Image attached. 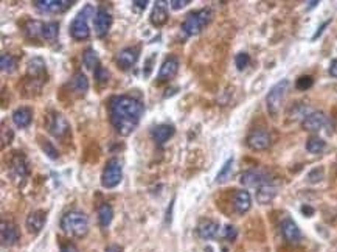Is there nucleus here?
Wrapping results in <instances>:
<instances>
[{"label": "nucleus", "mask_w": 337, "mask_h": 252, "mask_svg": "<svg viewBox=\"0 0 337 252\" xmlns=\"http://www.w3.org/2000/svg\"><path fill=\"white\" fill-rule=\"evenodd\" d=\"M48 132L56 138H66L70 134V123L69 120L59 114V112H53V116L48 120Z\"/></svg>", "instance_id": "0eeeda50"}, {"label": "nucleus", "mask_w": 337, "mask_h": 252, "mask_svg": "<svg viewBox=\"0 0 337 252\" xmlns=\"http://www.w3.org/2000/svg\"><path fill=\"white\" fill-rule=\"evenodd\" d=\"M0 238H2V246L10 247V246H14L19 241L20 235H19L17 228L14 226L13 222L2 221V226H0Z\"/></svg>", "instance_id": "a211bd4d"}, {"label": "nucleus", "mask_w": 337, "mask_h": 252, "mask_svg": "<svg viewBox=\"0 0 337 252\" xmlns=\"http://www.w3.org/2000/svg\"><path fill=\"white\" fill-rule=\"evenodd\" d=\"M123 179V165L120 159L112 157L107 160L101 173V185L104 188H115Z\"/></svg>", "instance_id": "423d86ee"}, {"label": "nucleus", "mask_w": 337, "mask_h": 252, "mask_svg": "<svg viewBox=\"0 0 337 252\" xmlns=\"http://www.w3.org/2000/svg\"><path fill=\"white\" fill-rule=\"evenodd\" d=\"M41 148H42V151L50 157V159H53V160H56L59 157V151L56 150V147L50 142V140H41Z\"/></svg>", "instance_id": "72a5a7b5"}, {"label": "nucleus", "mask_w": 337, "mask_h": 252, "mask_svg": "<svg viewBox=\"0 0 337 252\" xmlns=\"http://www.w3.org/2000/svg\"><path fill=\"white\" fill-rule=\"evenodd\" d=\"M114 219V209H112L109 204H101L98 209V222L101 228H107L109 224Z\"/></svg>", "instance_id": "cd10ccee"}, {"label": "nucleus", "mask_w": 337, "mask_h": 252, "mask_svg": "<svg viewBox=\"0 0 337 252\" xmlns=\"http://www.w3.org/2000/svg\"><path fill=\"white\" fill-rule=\"evenodd\" d=\"M272 137L266 129H254L247 135V147L254 151H264L270 147Z\"/></svg>", "instance_id": "6e6552de"}, {"label": "nucleus", "mask_w": 337, "mask_h": 252, "mask_svg": "<svg viewBox=\"0 0 337 252\" xmlns=\"http://www.w3.org/2000/svg\"><path fill=\"white\" fill-rule=\"evenodd\" d=\"M42 26H44V23H41L38 20H30L25 25V35L30 39L42 38Z\"/></svg>", "instance_id": "7c9ffc66"}, {"label": "nucleus", "mask_w": 337, "mask_h": 252, "mask_svg": "<svg viewBox=\"0 0 337 252\" xmlns=\"http://www.w3.org/2000/svg\"><path fill=\"white\" fill-rule=\"evenodd\" d=\"M106 252H123V250H121V247H120V246H117V244H112V246H109V247L106 249Z\"/></svg>", "instance_id": "a18cd8bd"}, {"label": "nucleus", "mask_w": 337, "mask_h": 252, "mask_svg": "<svg viewBox=\"0 0 337 252\" xmlns=\"http://www.w3.org/2000/svg\"><path fill=\"white\" fill-rule=\"evenodd\" d=\"M61 229L72 237L82 238L89 232V218L79 210H70L61 218Z\"/></svg>", "instance_id": "f03ea898"}, {"label": "nucleus", "mask_w": 337, "mask_h": 252, "mask_svg": "<svg viewBox=\"0 0 337 252\" xmlns=\"http://www.w3.org/2000/svg\"><path fill=\"white\" fill-rule=\"evenodd\" d=\"M323 179V170L322 168H314V170L308 175V181L310 182H319Z\"/></svg>", "instance_id": "4c0bfd02"}, {"label": "nucleus", "mask_w": 337, "mask_h": 252, "mask_svg": "<svg viewBox=\"0 0 337 252\" xmlns=\"http://www.w3.org/2000/svg\"><path fill=\"white\" fill-rule=\"evenodd\" d=\"M33 5L39 13L58 14L69 10L73 5V2H69V0H35Z\"/></svg>", "instance_id": "1a4fd4ad"}, {"label": "nucleus", "mask_w": 337, "mask_h": 252, "mask_svg": "<svg viewBox=\"0 0 337 252\" xmlns=\"http://www.w3.org/2000/svg\"><path fill=\"white\" fill-rule=\"evenodd\" d=\"M112 26V14L106 8H98L94 17V28L98 38H104Z\"/></svg>", "instance_id": "9b49d317"}, {"label": "nucleus", "mask_w": 337, "mask_h": 252, "mask_svg": "<svg viewBox=\"0 0 337 252\" xmlns=\"http://www.w3.org/2000/svg\"><path fill=\"white\" fill-rule=\"evenodd\" d=\"M233 207L239 215H244L250 210L252 207V196L247 190H238L235 193V200H233Z\"/></svg>", "instance_id": "5701e85b"}, {"label": "nucleus", "mask_w": 337, "mask_h": 252, "mask_svg": "<svg viewBox=\"0 0 337 252\" xmlns=\"http://www.w3.org/2000/svg\"><path fill=\"white\" fill-rule=\"evenodd\" d=\"M82 64L89 70H97L100 67V60H98V53L94 48H87L82 53Z\"/></svg>", "instance_id": "bb28decb"}, {"label": "nucleus", "mask_w": 337, "mask_h": 252, "mask_svg": "<svg viewBox=\"0 0 337 252\" xmlns=\"http://www.w3.org/2000/svg\"><path fill=\"white\" fill-rule=\"evenodd\" d=\"M190 4H191V0H171V2H170L173 10H182L187 5H190Z\"/></svg>", "instance_id": "ea45409f"}, {"label": "nucleus", "mask_w": 337, "mask_h": 252, "mask_svg": "<svg viewBox=\"0 0 337 252\" xmlns=\"http://www.w3.org/2000/svg\"><path fill=\"white\" fill-rule=\"evenodd\" d=\"M326 148V142L320 137H310L306 142V150L313 153V154H319Z\"/></svg>", "instance_id": "2f4dec72"}, {"label": "nucleus", "mask_w": 337, "mask_h": 252, "mask_svg": "<svg viewBox=\"0 0 337 252\" xmlns=\"http://www.w3.org/2000/svg\"><path fill=\"white\" fill-rule=\"evenodd\" d=\"M219 232V224L211 219H204L198 226V235L202 240H213Z\"/></svg>", "instance_id": "b1692460"}, {"label": "nucleus", "mask_w": 337, "mask_h": 252, "mask_svg": "<svg viewBox=\"0 0 337 252\" xmlns=\"http://www.w3.org/2000/svg\"><path fill=\"white\" fill-rule=\"evenodd\" d=\"M325 125H326V116L323 114L322 110L310 112V114H308L301 122V128L304 131H310V132H316V131L322 129Z\"/></svg>", "instance_id": "4468645a"}, {"label": "nucleus", "mask_w": 337, "mask_h": 252, "mask_svg": "<svg viewBox=\"0 0 337 252\" xmlns=\"http://www.w3.org/2000/svg\"><path fill=\"white\" fill-rule=\"evenodd\" d=\"M328 25H329V20H326V22H325V23H323V25H322V26L319 28V30H317V33H316V35L313 36V39H314V41H316V39H317V38H319V36H320V35L323 33V30H325V28H326Z\"/></svg>", "instance_id": "37998d69"}, {"label": "nucleus", "mask_w": 337, "mask_h": 252, "mask_svg": "<svg viewBox=\"0 0 337 252\" xmlns=\"http://www.w3.org/2000/svg\"><path fill=\"white\" fill-rule=\"evenodd\" d=\"M308 5H310V8H314L316 5H319V2H311V4H308Z\"/></svg>", "instance_id": "de8ad7c7"}, {"label": "nucleus", "mask_w": 337, "mask_h": 252, "mask_svg": "<svg viewBox=\"0 0 337 252\" xmlns=\"http://www.w3.org/2000/svg\"><path fill=\"white\" fill-rule=\"evenodd\" d=\"M0 67L4 73H13L17 70V60L10 53H4L0 56Z\"/></svg>", "instance_id": "c85d7f7f"}, {"label": "nucleus", "mask_w": 337, "mask_h": 252, "mask_svg": "<svg viewBox=\"0 0 337 252\" xmlns=\"http://www.w3.org/2000/svg\"><path fill=\"white\" fill-rule=\"evenodd\" d=\"M282 235L289 244H297L301 240V231L298 229L297 222L291 218H285L282 221Z\"/></svg>", "instance_id": "dca6fc26"}, {"label": "nucleus", "mask_w": 337, "mask_h": 252, "mask_svg": "<svg viewBox=\"0 0 337 252\" xmlns=\"http://www.w3.org/2000/svg\"><path fill=\"white\" fill-rule=\"evenodd\" d=\"M151 135H152L154 142L162 147V145H165L168 140H170V138L174 135V126H173V125H166V123L157 125V126L151 131Z\"/></svg>", "instance_id": "aec40b11"}, {"label": "nucleus", "mask_w": 337, "mask_h": 252, "mask_svg": "<svg viewBox=\"0 0 337 252\" xmlns=\"http://www.w3.org/2000/svg\"><path fill=\"white\" fill-rule=\"evenodd\" d=\"M301 212H303L304 215H313V213H314V209H313V207H308V206H303V207H301Z\"/></svg>", "instance_id": "49530a36"}, {"label": "nucleus", "mask_w": 337, "mask_h": 252, "mask_svg": "<svg viewBox=\"0 0 337 252\" xmlns=\"http://www.w3.org/2000/svg\"><path fill=\"white\" fill-rule=\"evenodd\" d=\"M288 89H289V81L282 79L269 91V94L266 97V107H267L269 116H272V117L278 116L280 109H282V106H283Z\"/></svg>", "instance_id": "39448f33"}, {"label": "nucleus", "mask_w": 337, "mask_h": 252, "mask_svg": "<svg viewBox=\"0 0 337 252\" xmlns=\"http://www.w3.org/2000/svg\"><path fill=\"white\" fill-rule=\"evenodd\" d=\"M45 221H47V213H45L44 210H35V212H32L30 215L26 216V221H25L26 231L30 232L32 235H38V234L44 229Z\"/></svg>", "instance_id": "2eb2a0df"}, {"label": "nucleus", "mask_w": 337, "mask_h": 252, "mask_svg": "<svg viewBox=\"0 0 337 252\" xmlns=\"http://www.w3.org/2000/svg\"><path fill=\"white\" fill-rule=\"evenodd\" d=\"M95 79H97L98 82H107V81H109V72H107L103 66H100V67L95 70Z\"/></svg>", "instance_id": "e433bc0d"}, {"label": "nucleus", "mask_w": 337, "mask_h": 252, "mask_svg": "<svg viewBox=\"0 0 337 252\" xmlns=\"http://www.w3.org/2000/svg\"><path fill=\"white\" fill-rule=\"evenodd\" d=\"M145 114L142 101L131 95H115L109 100V119L115 131L126 137L131 135L138 126Z\"/></svg>", "instance_id": "f257e3e1"}, {"label": "nucleus", "mask_w": 337, "mask_h": 252, "mask_svg": "<svg viewBox=\"0 0 337 252\" xmlns=\"http://www.w3.org/2000/svg\"><path fill=\"white\" fill-rule=\"evenodd\" d=\"M235 64H236L238 70H244V69L249 67V64H250V56H249L247 53H244V51L238 53V54L235 56Z\"/></svg>", "instance_id": "c9c22d12"}, {"label": "nucleus", "mask_w": 337, "mask_h": 252, "mask_svg": "<svg viewBox=\"0 0 337 252\" xmlns=\"http://www.w3.org/2000/svg\"><path fill=\"white\" fill-rule=\"evenodd\" d=\"M277 193H278V187L270 179L266 184H263L260 188H257V201L260 204H269L275 200Z\"/></svg>", "instance_id": "412c9836"}, {"label": "nucleus", "mask_w": 337, "mask_h": 252, "mask_svg": "<svg viewBox=\"0 0 337 252\" xmlns=\"http://www.w3.org/2000/svg\"><path fill=\"white\" fill-rule=\"evenodd\" d=\"M70 86H72L75 94L86 95L87 91H89V79H87V76L84 75L82 72H76L72 76V79H70Z\"/></svg>", "instance_id": "a878e982"}, {"label": "nucleus", "mask_w": 337, "mask_h": 252, "mask_svg": "<svg viewBox=\"0 0 337 252\" xmlns=\"http://www.w3.org/2000/svg\"><path fill=\"white\" fill-rule=\"evenodd\" d=\"M97 11L94 5L87 4L86 7H82V10L76 14V17L70 23V35L75 41H86L90 36V26L89 22L92 17H95Z\"/></svg>", "instance_id": "7ed1b4c3"}, {"label": "nucleus", "mask_w": 337, "mask_h": 252, "mask_svg": "<svg viewBox=\"0 0 337 252\" xmlns=\"http://www.w3.org/2000/svg\"><path fill=\"white\" fill-rule=\"evenodd\" d=\"M270 181L269 175L263 170H249L241 176V184L246 187H255L260 188L263 184Z\"/></svg>", "instance_id": "f3484780"}, {"label": "nucleus", "mask_w": 337, "mask_h": 252, "mask_svg": "<svg viewBox=\"0 0 337 252\" xmlns=\"http://www.w3.org/2000/svg\"><path fill=\"white\" fill-rule=\"evenodd\" d=\"M149 20H151V23H152L156 28H160V26H163V25L168 22V11H166L163 2H156L154 8H152V11H151Z\"/></svg>", "instance_id": "393cba45"}, {"label": "nucleus", "mask_w": 337, "mask_h": 252, "mask_svg": "<svg viewBox=\"0 0 337 252\" xmlns=\"http://www.w3.org/2000/svg\"><path fill=\"white\" fill-rule=\"evenodd\" d=\"M45 73H47V66H45V61L42 58H39V56H35L33 60L28 61V64H26L28 81H33V84L39 81V82L44 84Z\"/></svg>", "instance_id": "9d476101"}, {"label": "nucleus", "mask_w": 337, "mask_h": 252, "mask_svg": "<svg viewBox=\"0 0 337 252\" xmlns=\"http://www.w3.org/2000/svg\"><path fill=\"white\" fill-rule=\"evenodd\" d=\"M232 173H233V157H230L226 163L222 165L221 172H219L218 176H216V182H218V184H222V182L229 181V179L232 178Z\"/></svg>", "instance_id": "473e14b6"}, {"label": "nucleus", "mask_w": 337, "mask_h": 252, "mask_svg": "<svg viewBox=\"0 0 337 252\" xmlns=\"http://www.w3.org/2000/svg\"><path fill=\"white\" fill-rule=\"evenodd\" d=\"M61 252H78V249H76L75 244H66Z\"/></svg>", "instance_id": "c03bdc74"}, {"label": "nucleus", "mask_w": 337, "mask_h": 252, "mask_svg": "<svg viewBox=\"0 0 337 252\" xmlns=\"http://www.w3.org/2000/svg\"><path fill=\"white\" fill-rule=\"evenodd\" d=\"M132 5H135V7L140 8V10H145V8L148 7V0H134Z\"/></svg>", "instance_id": "79ce46f5"}, {"label": "nucleus", "mask_w": 337, "mask_h": 252, "mask_svg": "<svg viewBox=\"0 0 337 252\" xmlns=\"http://www.w3.org/2000/svg\"><path fill=\"white\" fill-rule=\"evenodd\" d=\"M28 172L30 170H28V162H26L25 156L22 153H16V156L11 160V168H10L11 178L16 182H22L23 179H26Z\"/></svg>", "instance_id": "ddd939ff"}, {"label": "nucleus", "mask_w": 337, "mask_h": 252, "mask_svg": "<svg viewBox=\"0 0 337 252\" xmlns=\"http://www.w3.org/2000/svg\"><path fill=\"white\" fill-rule=\"evenodd\" d=\"M236 235H238V231H236V228L235 226H226V229H224V237H226L227 240H230V241H233L235 238H236Z\"/></svg>", "instance_id": "58836bf2"}, {"label": "nucleus", "mask_w": 337, "mask_h": 252, "mask_svg": "<svg viewBox=\"0 0 337 252\" xmlns=\"http://www.w3.org/2000/svg\"><path fill=\"white\" fill-rule=\"evenodd\" d=\"M314 84V79H313V76H310V75H303V76H300L298 79H297V82H295V86H297V89L298 91H308L311 86Z\"/></svg>", "instance_id": "f704fd0d"}, {"label": "nucleus", "mask_w": 337, "mask_h": 252, "mask_svg": "<svg viewBox=\"0 0 337 252\" xmlns=\"http://www.w3.org/2000/svg\"><path fill=\"white\" fill-rule=\"evenodd\" d=\"M329 75L332 78H337V60H332L329 64Z\"/></svg>", "instance_id": "a19ab883"}, {"label": "nucleus", "mask_w": 337, "mask_h": 252, "mask_svg": "<svg viewBox=\"0 0 337 252\" xmlns=\"http://www.w3.org/2000/svg\"><path fill=\"white\" fill-rule=\"evenodd\" d=\"M140 50L138 47H126L123 50H120L115 56V63L120 69L123 70H129L132 66H135L137 60H138Z\"/></svg>", "instance_id": "f8f14e48"}, {"label": "nucleus", "mask_w": 337, "mask_h": 252, "mask_svg": "<svg viewBox=\"0 0 337 252\" xmlns=\"http://www.w3.org/2000/svg\"><path fill=\"white\" fill-rule=\"evenodd\" d=\"M213 13L210 8H202L198 11H193L190 14H187L185 20L182 22V32L187 36H196L199 35L204 28L211 22Z\"/></svg>", "instance_id": "20e7f679"}, {"label": "nucleus", "mask_w": 337, "mask_h": 252, "mask_svg": "<svg viewBox=\"0 0 337 252\" xmlns=\"http://www.w3.org/2000/svg\"><path fill=\"white\" fill-rule=\"evenodd\" d=\"M59 35V23L58 22H47L42 26V39L54 41Z\"/></svg>", "instance_id": "c756f323"}, {"label": "nucleus", "mask_w": 337, "mask_h": 252, "mask_svg": "<svg viewBox=\"0 0 337 252\" xmlns=\"http://www.w3.org/2000/svg\"><path fill=\"white\" fill-rule=\"evenodd\" d=\"M32 120H33V112H32L30 107L22 106V107H17V109L13 112V123H14L17 128H20V129L30 126Z\"/></svg>", "instance_id": "4be33fe9"}, {"label": "nucleus", "mask_w": 337, "mask_h": 252, "mask_svg": "<svg viewBox=\"0 0 337 252\" xmlns=\"http://www.w3.org/2000/svg\"><path fill=\"white\" fill-rule=\"evenodd\" d=\"M179 72V60L176 56H168L163 61L160 70H159V81H170L173 79Z\"/></svg>", "instance_id": "6ab92c4d"}]
</instances>
